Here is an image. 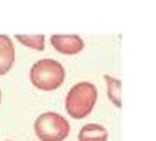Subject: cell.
I'll return each instance as SVG.
<instances>
[{
  "label": "cell",
  "instance_id": "1",
  "mask_svg": "<svg viewBox=\"0 0 156 141\" xmlns=\"http://www.w3.org/2000/svg\"><path fill=\"white\" fill-rule=\"evenodd\" d=\"M97 101V87L93 82L80 81L72 85L65 97V109L71 118L83 119L93 112Z\"/></svg>",
  "mask_w": 156,
  "mask_h": 141
},
{
  "label": "cell",
  "instance_id": "2",
  "mask_svg": "<svg viewBox=\"0 0 156 141\" xmlns=\"http://www.w3.org/2000/svg\"><path fill=\"white\" fill-rule=\"evenodd\" d=\"M66 70L61 62L44 57L33 63L30 69V81L35 88L41 91L58 90L63 84Z\"/></svg>",
  "mask_w": 156,
  "mask_h": 141
},
{
  "label": "cell",
  "instance_id": "3",
  "mask_svg": "<svg viewBox=\"0 0 156 141\" xmlns=\"http://www.w3.org/2000/svg\"><path fill=\"white\" fill-rule=\"evenodd\" d=\"M34 131L40 141H63L69 135L71 125L58 112H44L34 121Z\"/></svg>",
  "mask_w": 156,
  "mask_h": 141
},
{
  "label": "cell",
  "instance_id": "4",
  "mask_svg": "<svg viewBox=\"0 0 156 141\" xmlns=\"http://www.w3.org/2000/svg\"><path fill=\"white\" fill-rule=\"evenodd\" d=\"M50 44L62 54H77L84 49V40L78 34H53Z\"/></svg>",
  "mask_w": 156,
  "mask_h": 141
},
{
  "label": "cell",
  "instance_id": "5",
  "mask_svg": "<svg viewBox=\"0 0 156 141\" xmlns=\"http://www.w3.org/2000/svg\"><path fill=\"white\" fill-rule=\"evenodd\" d=\"M15 63V46L12 38L0 34V77L6 75Z\"/></svg>",
  "mask_w": 156,
  "mask_h": 141
},
{
  "label": "cell",
  "instance_id": "6",
  "mask_svg": "<svg viewBox=\"0 0 156 141\" xmlns=\"http://www.w3.org/2000/svg\"><path fill=\"white\" fill-rule=\"evenodd\" d=\"M108 129L100 123H86L78 132V141H108Z\"/></svg>",
  "mask_w": 156,
  "mask_h": 141
},
{
  "label": "cell",
  "instance_id": "7",
  "mask_svg": "<svg viewBox=\"0 0 156 141\" xmlns=\"http://www.w3.org/2000/svg\"><path fill=\"white\" fill-rule=\"evenodd\" d=\"M103 78L106 82L108 98L115 107H121V79L115 78L112 75H105Z\"/></svg>",
  "mask_w": 156,
  "mask_h": 141
},
{
  "label": "cell",
  "instance_id": "8",
  "mask_svg": "<svg viewBox=\"0 0 156 141\" xmlns=\"http://www.w3.org/2000/svg\"><path fill=\"white\" fill-rule=\"evenodd\" d=\"M15 37L19 43L27 46V47H31V49L38 50V52L44 50L46 38H44L43 34H16Z\"/></svg>",
  "mask_w": 156,
  "mask_h": 141
},
{
  "label": "cell",
  "instance_id": "9",
  "mask_svg": "<svg viewBox=\"0 0 156 141\" xmlns=\"http://www.w3.org/2000/svg\"><path fill=\"white\" fill-rule=\"evenodd\" d=\"M0 103H2V90H0Z\"/></svg>",
  "mask_w": 156,
  "mask_h": 141
},
{
  "label": "cell",
  "instance_id": "10",
  "mask_svg": "<svg viewBox=\"0 0 156 141\" xmlns=\"http://www.w3.org/2000/svg\"><path fill=\"white\" fill-rule=\"evenodd\" d=\"M5 141H13V140H5Z\"/></svg>",
  "mask_w": 156,
  "mask_h": 141
}]
</instances>
